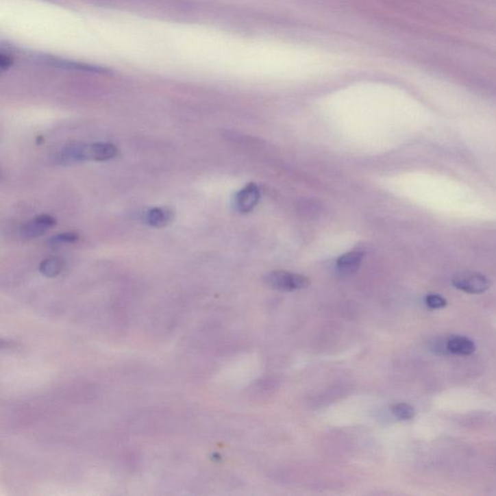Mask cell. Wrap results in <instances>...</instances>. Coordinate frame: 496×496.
Returning a JSON list of instances; mask_svg holds the SVG:
<instances>
[{
  "label": "cell",
  "mask_w": 496,
  "mask_h": 496,
  "mask_svg": "<svg viewBox=\"0 0 496 496\" xmlns=\"http://www.w3.org/2000/svg\"><path fill=\"white\" fill-rule=\"evenodd\" d=\"M266 284L280 291H295L303 289L310 285L308 277L285 271H275L265 275Z\"/></svg>",
  "instance_id": "obj_1"
},
{
  "label": "cell",
  "mask_w": 496,
  "mask_h": 496,
  "mask_svg": "<svg viewBox=\"0 0 496 496\" xmlns=\"http://www.w3.org/2000/svg\"><path fill=\"white\" fill-rule=\"evenodd\" d=\"M454 286L468 294H481L490 289L491 282L485 275L478 273H462L451 280Z\"/></svg>",
  "instance_id": "obj_2"
},
{
  "label": "cell",
  "mask_w": 496,
  "mask_h": 496,
  "mask_svg": "<svg viewBox=\"0 0 496 496\" xmlns=\"http://www.w3.org/2000/svg\"><path fill=\"white\" fill-rule=\"evenodd\" d=\"M90 160V145L72 144L63 147L55 158V163L60 165H71V164Z\"/></svg>",
  "instance_id": "obj_3"
},
{
  "label": "cell",
  "mask_w": 496,
  "mask_h": 496,
  "mask_svg": "<svg viewBox=\"0 0 496 496\" xmlns=\"http://www.w3.org/2000/svg\"><path fill=\"white\" fill-rule=\"evenodd\" d=\"M259 199L260 191L258 187H257L256 184H249L242 190L238 192L235 201H234V205H235L236 210L238 212L247 214V212H251L254 209L255 206L259 202Z\"/></svg>",
  "instance_id": "obj_4"
},
{
  "label": "cell",
  "mask_w": 496,
  "mask_h": 496,
  "mask_svg": "<svg viewBox=\"0 0 496 496\" xmlns=\"http://www.w3.org/2000/svg\"><path fill=\"white\" fill-rule=\"evenodd\" d=\"M55 225V219L50 215L42 214L30 220L23 225V235L27 238H37L44 235L46 232L50 230L51 227Z\"/></svg>",
  "instance_id": "obj_5"
},
{
  "label": "cell",
  "mask_w": 496,
  "mask_h": 496,
  "mask_svg": "<svg viewBox=\"0 0 496 496\" xmlns=\"http://www.w3.org/2000/svg\"><path fill=\"white\" fill-rule=\"evenodd\" d=\"M364 253L362 251H351L339 257L336 262V269L343 275H350L354 273L361 265Z\"/></svg>",
  "instance_id": "obj_6"
},
{
  "label": "cell",
  "mask_w": 496,
  "mask_h": 496,
  "mask_svg": "<svg viewBox=\"0 0 496 496\" xmlns=\"http://www.w3.org/2000/svg\"><path fill=\"white\" fill-rule=\"evenodd\" d=\"M476 347L471 339L465 336H453L446 341L447 352L451 354L467 356L471 355Z\"/></svg>",
  "instance_id": "obj_7"
},
{
  "label": "cell",
  "mask_w": 496,
  "mask_h": 496,
  "mask_svg": "<svg viewBox=\"0 0 496 496\" xmlns=\"http://www.w3.org/2000/svg\"><path fill=\"white\" fill-rule=\"evenodd\" d=\"M173 220V212L167 208H153L146 214L147 224L156 228L169 225Z\"/></svg>",
  "instance_id": "obj_8"
},
{
  "label": "cell",
  "mask_w": 496,
  "mask_h": 496,
  "mask_svg": "<svg viewBox=\"0 0 496 496\" xmlns=\"http://www.w3.org/2000/svg\"><path fill=\"white\" fill-rule=\"evenodd\" d=\"M90 160L105 161L114 158L118 149L109 142H95L90 145Z\"/></svg>",
  "instance_id": "obj_9"
},
{
  "label": "cell",
  "mask_w": 496,
  "mask_h": 496,
  "mask_svg": "<svg viewBox=\"0 0 496 496\" xmlns=\"http://www.w3.org/2000/svg\"><path fill=\"white\" fill-rule=\"evenodd\" d=\"M64 266V262L62 259L58 258V257H51L44 260L40 265V270L42 273H44L48 277H55L58 273H62Z\"/></svg>",
  "instance_id": "obj_10"
},
{
  "label": "cell",
  "mask_w": 496,
  "mask_h": 496,
  "mask_svg": "<svg viewBox=\"0 0 496 496\" xmlns=\"http://www.w3.org/2000/svg\"><path fill=\"white\" fill-rule=\"evenodd\" d=\"M393 414L399 420H411L415 416L413 407L407 404H395L392 408Z\"/></svg>",
  "instance_id": "obj_11"
},
{
  "label": "cell",
  "mask_w": 496,
  "mask_h": 496,
  "mask_svg": "<svg viewBox=\"0 0 496 496\" xmlns=\"http://www.w3.org/2000/svg\"><path fill=\"white\" fill-rule=\"evenodd\" d=\"M79 240V236L74 233L60 234L55 236L49 240V245L51 247H58L64 245H70V243H76Z\"/></svg>",
  "instance_id": "obj_12"
},
{
  "label": "cell",
  "mask_w": 496,
  "mask_h": 496,
  "mask_svg": "<svg viewBox=\"0 0 496 496\" xmlns=\"http://www.w3.org/2000/svg\"><path fill=\"white\" fill-rule=\"evenodd\" d=\"M425 303L432 310H439L443 308L447 305V301L443 297L436 294H430L425 298Z\"/></svg>",
  "instance_id": "obj_13"
}]
</instances>
